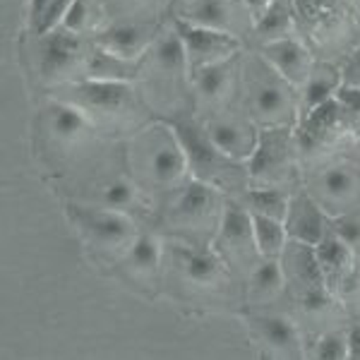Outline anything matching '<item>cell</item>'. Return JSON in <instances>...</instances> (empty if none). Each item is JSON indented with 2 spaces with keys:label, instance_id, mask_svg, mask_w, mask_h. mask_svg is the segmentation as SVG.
Returning a JSON list of instances; mask_svg holds the SVG:
<instances>
[{
  "label": "cell",
  "instance_id": "cell-1",
  "mask_svg": "<svg viewBox=\"0 0 360 360\" xmlns=\"http://www.w3.org/2000/svg\"><path fill=\"white\" fill-rule=\"evenodd\" d=\"M137 154H142V168L161 188H176L190 171L188 156L171 123H156L139 132Z\"/></svg>",
  "mask_w": 360,
  "mask_h": 360
},
{
  "label": "cell",
  "instance_id": "cell-2",
  "mask_svg": "<svg viewBox=\"0 0 360 360\" xmlns=\"http://www.w3.org/2000/svg\"><path fill=\"white\" fill-rule=\"evenodd\" d=\"M70 212H72V219L79 226V231L101 248L130 250L132 240L137 238L135 224L125 212H115V209L106 207H72Z\"/></svg>",
  "mask_w": 360,
  "mask_h": 360
},
{
  "label": "cell",
  "instance_id": "cell-3",
  "mask_svg": "<svg viewBox=\"0 0 360 360\" xmlns=\"http://www.w3.org/2000/svg\"><path fill=\"white\" fill-rule=\"evenodd\" d=\"M176 32L180 34V39H183V44H185V51H188L190 72H195L197 68L212 65V63L231 60V58L240 51V41L229 32L197 27L185 20L178 22Z\"/></svg>",
  "mask_w": 360,
  "mask_h": 360
},
{
  "label": "cell",
  "instance_id": "cell-4",
  "mask_svg": "<svg viewBox=\"0 0 360 360\" xmlns=\"http://www.w3.org/2000/svg\"><path fill=\"white\" fill-rule=\"evenodd\" d=\"M255 68V79L250 82V108L252 115L266 127L283 125L293 113V96L286 89V82L274 72L266 75L259 65Z\"/></svg>",
  "mask_w": 360,
  "mask_h": 360
},
{
  "label": "cell",
  "instance_id": "cell-5",
  "mask_svg": "<svg viewBox=\"0 0 360 360\" xmlns=\"http://www.w3.org/2000/svg\"><path fill=\"white\" fill-rule=\"evenodd\" d=\"M72 96L79 108L84 111H94L103 115H118L125 108L132 106V91L130 82H120V79H79L72 84Z\"/></svg>",
  "mask_w": 360,
  "mask_h": 360
},
{
  "label": "cell",
  "instance_id": "cell-6",
  "mask_svg": "<svg viewBox=\"0 0 360 360\" xmlns=\"http://www.w3.org/2000/svg\"><path fill=\"white\" fill-rule=\"evenodd\" d=\"M262 60L269 65L278 77L288 86H303L312 72L310 51L293 37L278 39V41H266L259 49Z\"/></svg>",
  "mask_w": 360,
  "mask_h": 360
},
{
  "label": "cell",
  "instance_id": "cell-7",
  "mask_svg": "<svg viewBox=\"0 0 360 360\" xmlns=\"http://www.w3.org/2000/svg\"><path fill=\"white\" fill-rule=\"evenodd\" d=\"M41 39L44 41H41V56H39V70H41L46 79L68 77L82 63V44H79L77 34L60 27Z\"/></svg>",
  "mask_w": 360,
  "mask_h": 360
},
{
  "label": "cell",
  "instance_id": "cell-8",
  "mask_svg": "<svg viewBox=\"0 0 360 360\" xmlns=\"http://www.w3.org/2000/svg\"><path fill=\"white\" fill-rule=\"evenodd\" d=\"M286 233L291 240L303 243V245L315 248L324 236H327L329 226L324 219V209L319 207V202L310 195H295L291 197V205H288L286 214Z\"/></svg>",
  "mask_w": 360,
  "mask_h": 360
},
{
  "label": "cell",
  "instance_id": "cell-9",
  "mask_svg": "<svg viewBox=\"0 0 360 360\" xmlns=\"http://www.w3.org/2000/svg\"><path fill=\"white\" fill-rule=\"evenodd\" d=\"M207 132L219 154L231 161H248L259 139L257 130L240 120H212L207 125Z\"/></svg>",
  "mask_w": 360,
  "mask_h": 360
},
{
  "label": "cell",
  "instance_id": "cell-10",
  "mask_svg": "<svg viewBox=\"0 0 360 360\" xmlns=\"http://www.w3.org/2000/svg\"><path fill=\"white\" fill-rule=\"evenodd\" d=\"M171 127L176 130L180 144H183V149H185L190 173H195V178H202V180L212 176V173L219 168L221 154H219V149L214 147L209 132L193 123H171Z\"/></svg>",
  "mask_w": 360,
  "mask_h": 360
},
{
  "label": "cell",
  "instance_id": "cell-11",
  "mask_svg": "<svg viewBox=\"0 0 360 360\" xmlns=\"http://www.w3.org/2000/svg\"><path fill=\"white\" fill-rule=\"evenodd\" d=\"M286 154H288L286 130L281 125L266 127L257 139V147H255L252 156L248 159V171L252 180L274 178L286 166Z\"/></svg>",
  "mask_w": 360,
  "mask_h": 360
},
{
  "label": "cell",
  "instance_id": "cell-12",
  "mask_svg": "<svg viewBox=\"0 0 360 360\" xmlns=\"http://www.w3.org/2000/svg\"><path fill=\"white\" fill-rule=\"evenodd\" d=\"M319 207L327 209L329 214L339 217L341 209L351 205L358 195V178L351 168L346 166H329L319 173L317 178Z\"/></svg>",
  "mask_w": 360,
  "mask_h": 360
},
{
  "label": "cell",
  "instance_id": "cell-13",
  "mask_svg": "<svg viewBox=\"0 0 360 360\" xmlns=\"http://www.w3.org/2000/svg\"><path fill=\"white\" fill-rule=\"evenodd\" d=\"M149 44V32L139 22H115L106 27L96 37V46L111 51V53L127 58V60H137L144 53Z\"/></svg>",
  "mask_w": 360,
  "mask_h": 360
},
{
  "label": "cell",
  "instance_id": "cell-14",
  "mask_svg": "<svg viewBox=\"0 0 360 360\" xmlns=\"http://www.w3.org/2000/svg\"><path fill=\"white\" fill-rule=\"evenodd\" d=\"M315 257L319 264V271L324 276V286L329 288V293L336 291L339 281L344 278L353 266V248H348L341 238L324 236L322 240L315 245Z\"/></svg>",
  "mask_w": 360,
  "mask_h": 360
},
{
  "label": "cell",
  "instance_id": "cell-15",
  "mask_svg": "<svg viewBox=\"0 0 360 360\" xmlns=\"http://www.w3.org/2000/svg\"><path fill=\"white\" fill-rule=\"evenodd\" d=\"M49 127L51 135L60 142H77L94 130L91 120L86 118V111L77 103L70 101H51L49 103Z\"/></svg>",
  "mask_w": 360,
  "mask_h": 360
},
{
  "label": "cell",
  "instance_id": "cell-16",
  "mask_svg": "<svg viewBox=\"0 0 360 360\" xmlns=\"http://www.w3.org/2000/svg\"><path fill=\"white\" fill-rule=\"evenodd\" d=\"M214 207H217V190L212 188V183L193 178L178 197L176 217L185 219V221H200L214 212Z\"/></svg>",
  "mask_w": 360,
  "mask_h": 360
},
{
  "label": "cell",
  "instance_id": "cell-17",
  "mask_svg": "<svg viewBox=\"0 0 360 360\" xmlns=\"http://www.w3.org/2000/svg\"><path fill=\"white\" fill-rule=\"evenodd\" d=\"M252 327L257 329V334L262 336L264 344L274 348L276 353H283V356H298L300 353V336L291 319L276 315L257 317L252 319Z\"/></svg>",
  "mask_w": 360,
  "mask_h": 360
},
{
  "label": "cell",
  "instance_id": "cell-18",
  "mask_svg": "<svg viewBox=\"0 0 360 360\" xmlns=\"http://www.w3.org/2000/svg\"><path fill=\"white\" fill-rule=\"evenodd\" d=\"M137 75V60H127L96 46L86 60V79H120L130 82Z\"/></svg>",
  "mask_w": 360,
  "mask_h": 360
},
{
  "label": "cell",
  "instance_id": "cell-19",
  "mask_svg": "<svg viewBox=\"0 0 360 360\" xmlns=\"http://www.w3.org/2000/svg\"><path fill=\"white\" fill-rule=\"evenodd\" d=\"M341 86V72L332 65L312 68L310 77L303 84V108L305 113L315 111L317 106L332 101Z\"/></svg>",
  "mask_w": 360,
  "mask_h": 360
},
{
  "label": "cell",
  "instance_id": "cell-20",
  "mask_svg": "<svg viewBox=\"0 0 360 360\" xmlns=\"http://www.w3.org/2000/svg\"><path fill=\"white\" fill-rule=\"evenodd\" d=\"M286 240L288 233L283 221L252 212V245L262 257H281Z\"/></svg>",
  "mask_w": 360,
  "mask_h": 360
},
{
  "label": "cell",
  "instance_id": "cell-21",
  "mask_svg": "<svg viewBox=\"0 0 360 360\" xmlns=\"http://www.w3.org/2000/svg\"><path fill=\"white\" fill-rule=\"evenodd\" d=\"M183 269L193 283L212 286L221 276V259L212 250H185L183 252Z\"/></svg>",
  "mask_w": 360,
  "mask_h": 360
},
{
  "label": "cell",
  "instance_id": "cell-22",
  "mask_svg": "<svg viewBox=\"0 0 360 360\" xmlns=\"http://www.w3.org/2000/svg\"><path fill=\"white\" fill-rule=\"evenodd\" d=\"M154 60H156V65L168 75L190 72L188 51H185V44L178 32L166 34V37H161L159 41L154 44Z\"/></svg>",
  "mask_w": 360,
  "mask_h": 360
},
{
  "label": "cell",
  "instance_id": "cell-23",
  "mask_svg": "<svg viewBox=\"0 0 360 360\" xmlns=\"http://www.w3.org/2000/svg\"><path fill=\"white\" fill-rule=\"evenodd\" d=\"M286 283V271L278 257H264L250 276V291L257 298H274Z\"/></svg>",
  "mask_w": 360,
  "mask_h": 360
},
{
  "label": "cell",
  "instance_id": "cell-24",
  "mask_svg": "<svg viewBox=\"0 0 360 360\" xmlns=\"http://www.w3.org/2000/svg\"><path fill=\"white\" fill-rule=\"evenodd\" d=\"M221 238L231 248H243L252 243V212H245L236 205H226L221 214Z\"/></svg>",
  "mask_w": 360,
  "mask_h": 360
},
{
  "label": "cell",
  "instance_id": "cell-25",
  "mask_svg": "<svg viewBox=\"0 0 360 360\" xmlns=\"http://www.w3.org/2000/svg\"><path fill=\"white\" fill-rule=\"evenodd\" d=\"M127 259L139 274H154L161 264V243L152 233H137L127 250Z\"/></svg>",
  "mask_w": 360,
  "mask_h": 360
},
{
  "label": "cell",
  "instance_id": "cell-26",
  "mask_svg": "<svg viewBox=\"0 0 360 360\" xmlns=\"http://www.w3.org/2000/svg\"><path fill=\"white\" fill-rule=\"evenodd\" d=\"M229 5L226 0H197L193 8L185 15V22L197 27H207V29H219V32H226L229 27Z\"/></svg>",
  "mask_w": 360,
  "mask_h": 360
},
{
  "label": "cell",
  "instance_id": "cell-27",
  "mask_svg": "<svg viewBox=\"0 0 360 360\" xmlns=\"http://www.w3.org/2000/svg\"><path fill=\"white\" fill-rule=\"evenodd\" d=\"M195 79V86L200 91V96L205 98H219L224 94V89L229 86L231 79V65L229 60L224 63H212V65L197 68L195 72H190Z\"/></svg>",
  "mask_w": 360,
  "mask_h": 360
},
{
  "label": "cell",
  "instance_id": "cell-28",
  "mask_svg": "<svg viewBox=\"0 0 360 360\" xmlns=\"http://www.w3.org/2000/svg\"><path fill=\"white\" fill-rule=\"evenodd\" d=\"M291 13H288L286 5L281 3H271V8L255 22V29H257L259 39L266 41H278V39L291 37Z\"/></svg>",
  "mask_w": 360,
  "mask_h": 360
},
{
  "label": "cell",
  "instance_id": "cell-29",
  "mask_svg": "<svg viewBox=\"0 0 360 360\" xmlns=\"http://www.w3.org/2000/svg\"><path fill=\"white\" fill-rule=\"evenodd\" d=\"M288 205H291V197L274 188H257L250 193V212L264 214V217L278 219V221H286Z\"/></svg>",
  "mask_w": 360,
  "mask_h": 360
},
{
  "label": "cell",
  "instance_id": "cell-30",
  "mask_svg": "<svg viewBox=\"0 0 360 360\" xmlns=\"http://www.w3.org/2000/svg\"><path fill=\"white\" fill-rule=\"evenodd\" d=\"M98 200H101V207L115 209V212H125V209H130L132 205H135L137 190H135V185H132L130 180L115 178L108 185H103Z\"/></svg>",
  "mask_w": 360,
  "mask_h": 360
},
{
  "label": "cell",
  "instance_id": "cell-31",
  "mask_svg": "<svg viewBox=\"0 0 360 360\" xmlns=\"http://www.w3.org/2000/svg\"><path fill=\"white\" fill-rule=\"evenodd\" d=\"M70 5H72V0H51V3L46 5L44 13L39 15V20L34 22L39 37H46V34H51L53 29L63 27V20H65Z\"/></svg>",
  "mask_w": 360,
  "mask_h": 360
},
{
  "label": "cell",
  "instance_id": "cell-32",
  "mask_svg": "<svg viewBox=\"0 0 360 360\" xmlns=\"http://www.w3.org/2000/svg\"><path fill=\"white\" fill-rule=\"evenodd\" d=\"M315 358H319V360H346L348 358L346 332L324 334L315 346Z\"/></svg>",
  "mask_w": 360,
  "mask_h": 360
},
{
  "label": "cell",
  "instance_id": "cell-33",
  "mask_svg": "<svg viewBox=\"0 0 360 360\" xmlns=\"http://www.w3.org/2000/svg\"><path fill=\"white\" fill-rule=\"evenodd\" d=\"M329 231H334V236L341 238L348 248L356 250L360 245V219H356V217L341 214V217H336L332 221V229Z\"/></svg>",
  "mask_w": 360,
  "mask_h": 360
},
{
  "label": "cell",
  "instance_id": "cell-34",
  "mask_svg": "<svg viewBox=\"0 0 360 360\" xmlns=\"http://www.w3.org/2000/svg\"><path fill=\"white\" fill-rule=\"evenodd\" d=\"M334 98L339 101V106L344 108V115H348V118H360V89L341 84Z\"/></svg>",
  "mask_w": 360,
  "mask_h": 360
},
{
  "label": "cell",
  "instance_id": "cell-35",
  "mask_svg": "<svg viewBox=\"0 0 360 360\" xmlns=\"http://www.w3.org/2000/svg\"><path fill=\"white\" fill-rule=\"evenodd\" d=\"M86 25V3L84 0H72V5H70L65 20H63V29H68V32L72 34H79Z\"/></svg>",
  "mask_w": 360,
  "mask_h": 360
},
{
  "label": "cell",
  "instance_id": "cell-36",
  "mask_svg": "<svg viewBox=\"0 0 360 360\" xmlns=\"http://www.w3.org/2000/svg\"><path fill=\"white\" fill-rule=\"evenodd\" d=\"M341 84L356 86L360 89V49L346 60L344 70H341Z\"/></svg>",
  "mask_w": 360,
  "mask_h": 360
},
{
  "label": "cell",
  "instance_id": "cell-37",
  "mask_svg": "<svg viewBox=\"0 0 360 360\" xmlns=\"http://www.w3.org/2000/svg\"><path fill=\"white\" fill-rule=\"evenodd\" d=\"M348 339V360H360V324L346 332Z\"/></svg>",
  "mask_w": 360,
  "mask_h": 360
},
{
  "label": "cell",
  "instance_id": "cell-38",
  "mask_svg": "<svg viewBox=\"0 0 360 360\" xmlns=\"http://www.w3.org/2000/svg\"><path fill=\"white\" fill-rule=\"evenodd\" d=\"M300 3H305L307 13L312 15H327L336 8V0H300Z\"/></svg>",
  "mask_w": 360,
  "mask_h": 360
},
{
  "label": "cell",
  "instance_id": "cell-39",
  "mask_svg": "<svg viewBox=\"0 0 360 360\" xmlns=\"http://www.w3.org/2000/svg\"><path fill=\"white\" fill-rule=\"evenodd\" d=\"M243 3H245L248 13L252 15V20L257 22L259 17H262L266 10L271 8V3H274V0H243Z\"/></svg>",
  "mask_w": 360,
  "mask_h": 360
},
{
  "label": "cell",
  "instance_id": "cell-40",
  "mask_svg": "<svg viewBox=\"0 0 360 360\" xmlns=\"http://www.w3.org/2000/svg\"><path fill=\"white\" fill-rule=\"evenodd\" d=\"M353 3H356V8L360 10V0H353Z\"/></svg>",
  "mask_w": 360,
  "mask_h": 360
}]
</instances>
